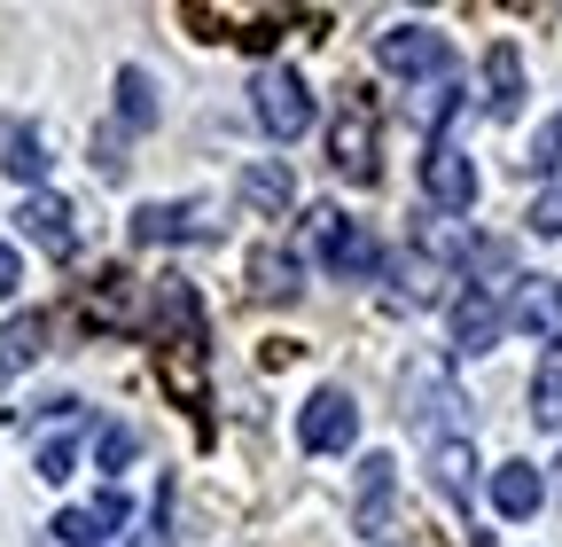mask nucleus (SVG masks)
<instances>
[{
    "label": "nucleus",
    "instance_id": "1",
    "mask_svg": "<svg viewBox=\"0 0 562 547\" xmlns=\"http://www.w3.org/2000/svg\"><path fill=\"white\" fill-rule=\"evenodd\" d=\"M305 250L336 274V282H368V274L383 266V250H375V235L360 227V220H344V212H305Z\"/></svg>",
    "mask_w": 562,
    "mask_h": 547
},
{
    "label": "nucleus",
    "instance_id": "2",
    "mask_svg": "<svg viewBox=\"0 0 562 547\" xmlns=\"http://www.w3.org/2000/svg\"><path fill=\"white\" fill-rule=\"evenodd\" d=\"M250 110H258V125L273 133V142H297V133L313 125V87L290 71V63H266L258 87H250Z\"/></svg>",
    "mask_w": 562,
    "mask_h": 547
},
{
    "label": "nucleus",
    "instance_id": "3",
    "mask_svg": "<svg viewBox=\"0 0 562 547\" xmlns=\"http://www.w3.org/2000/svg\"><path fill=\"white\" fill-rule=\"evenodd\" d=\"M375 63L391 79H446L453 71V40L430 32V24H391V32H375Z\"/></svg>",
    "mask_w": 562,
    "mask_h": 547
},
{
    "label": "nucleus",
    "instance_id": "4",
    "mask_svg": "<svg viewBox=\"0 0 562 547\" xmlns=\"http://www.w3.org/2000/svg\"><path fill=\"white\" fill-rule=\"evenodd\" d=\"M297 446L305 454H351L360 446V406H351V391H313L305 406H297Z\"/></svg>",
    "mask_w": 562,
    "mask_h": 547
},
{
    "label": "nucleus",
    "instance_id": "5",
    "mask_svg": "<svg viewBox=\"0 0 562 547\" xmlns=\"http://www.w3.org/2000/svg\"><path fill=\"white\" fill-rule=\"evenodd\" d=\"M501 328H508V313H501V298H492L484 282L453 290V313H446V345H453L461 360H484L492 345H501Z\"/></svg>",
    "mask_w": 562,
    "mask_h": 547
},
{
    "label": "nucleus",
    "instance_id": "6",
    "mask_svg": "<svg viewBox=\"0 0 562 547\" xmlns=\"http://www.w3.org/2000/svg\"><path fill=\"white\" fill-rule=\"evenodd\" d=\"M328 165L344 172V180H375L383 165H375V110H368V94H351L344 110H336V125H328Z\"/></svg>",
    "mask_w": 562,
    "mask_h": 547
},
{
    "label": "nucleus",
    "instance_id": "7",
    "mask_svg": "<svg viewBox=\"0 0 562 547\" xmlns=\"http://www.w3.org/2000/svg\"><path fill=\"white\" fill-rule=\"evenodd\" d=\"M422 196H430L446 220H461L469 203H476V165H469V157L446 142V133L430 142V157H422Z\"/></svg>",
    "mask_w": 562,
    "mask_h": 547
},
{
    "label": "nucleus",
    "instance_id": "8",
    "mask_svg": "<svg viewBox=\"0 0 562 547\" xmlns=\"http://www.w3.org/2000/svg\"><path fill=\"white\" fill-rule=\"evenodd\" d=\"M501 313H508V328L539 336V345H562V282H554V274H524Z\"/></svg>",
    "mask_w": 562,
    "mask_h": 547
},
{
    "label": "nucleus",
    "instance_id": "9",
    "mask_svg": "<svg viewBox=\"0 0 562 547\" xmlns=\"http://www.w3.org/2000/svg\"><path fill=\"white\" fill-rule=\"evenodd\" d=\"M16 235H24V243H40L47 258H70V250H79V212H70L55 188H40V196H24V203H16Z\"/></svg>",
    "mask_w": 562,
    "mask_h": 547
},
{
    "label": "nucleus",
    "instance_id": "10",
    "mask_svg": "<svg viewBox=\"0 0 562 547\" xmlns=\"http://www.w3.org/2000/svg\"><path fill=\"white\" fill-rule=\"evenodd\" d=\"M125 524H133V509H125V493L110 485V493H94V501H79V509L55 516V547H110Z\"/></svg>",
    "mask_w": 562,
    "mask_h": 547
},
{
    "label": "nucleus",
    "instance_id": "11",
    "mask_svg": "<svg viewBox=\"0 0 562 547\" xmlns=\"http://www.w3.org/2000/svg\"><path fill=\"white\" fill-rule=\"evenodd\" d=\"M211 220H203V203H140L133 212V243H203Z\"/></svg>",
    "mask_w": 562,
    "mask_h": 547
},
{
    "label": "nucleus",
    "instance_id": "12",
    "mask_svg": "<svg viewBox=\"0 0 562 547\" xmlns=\"http://www.w3.org/2000/svg\"><path fill=\"white\" fill-rule=\"evenodd\" d=\"M250 290H258L266 305H281V298H297V290H305V258H297V250H281V243L250 250Z\"/></svg>",
    "mask_w": 562,
    "mask_h": 547
},
{
    "label": "nucleus",
    "instance_id": "13",
    "mask_svg": "<svg viewBox=\"0 0 562 547\" xmlns=\"http://www.w3.org/2000/svg\"><path fill=\"white\" fill-rule=\"evenodd\" d=\"M539 501H547V485H539V469H531V461H501V469H492V509H501L508 524L539 516Z\"/></svg>",
    "mask_w": 562,
    "mask_h": 547
},
{
    "label": "nucleus",
    "instance_id": "14",
    "mask_svg": "<svg viewBox=\"0 0 562 547\" xmlns=\"http://www.w3.org/2000/svg\"><path fill=\"white\" fill-rule=\"evenodd\" d=\"M484 110H492V118H516V110H524V55H516L508 40L484 55Z\"/></svg>",
    "mask_w": 562,
    "mask_h": 547
},
{
    "label": "nucleus",
    "instance_id": "15",
    "mask_svg": "<svg viewBox=\"0 0 562 547\" xmlns=\"http://www.w3.org/2000/svg\"><path fill=\"white\" fill-rule=\"evenodd\" d=\"M235 188H243V203H250V212H266V220L297 203V180H290V165H281V157H258V165H250Z\"/></svg>",
    "mask_w": 562,
    "mask_h": 547
},
{
    "label": "nucleus",
    "instance_id": "16",
    "mask_svg": "<svg viewBox=\"0 0 562 547\" xmlns=\"http://www.w3.org/2000/svg\"><path fill=\"white\" fill-rule=\"evenodd\" d=\"M406 399H414V406H406V415H414L422 431H430L438 415L453 423V406H461V391L446 383V368H414V376H406Z\"/></svg>",
    "mask_w": 562,
    "mask_h": 547
},
{
    "label": "nucleus",
    "instance_id": "17",
    "mask_svg": "<svg viewBox=\"0 0 562 547\" xmlns=\"http://www.w3.org/2000/svg\"><path fill=\"white\" fill-rule=\"evenodd\" d=\"M391 493H398V469H391V454H368V461H360V532H383Z\"/></svg>",
    "mask_w": 562,
    "mask_h": 547
},
{
    "label": "nucleus",
    "instance_id": "18",
    "mask_svg": "<svg viewBox=\"0 0 562 547\" xmlns=\"http://www.w3.org/2000/svg\"><path fill=\"white\" fill-rule=\"evenodd\" d=\"M469 469H476L469 438H430V477H438V493H446L453 509H469Z\"/></svg>",
    "mask_w": 562,
    "mask_h": 547
},
{
    "label": "nucleus",
    "instance_id": "19",
    "mask_svg": "<svg viewBox=\"0 0 562 547\" xmlns=\"http://www.w3.org/2000/svg\"><path fill=\"white\" fill-rule=\"evenodd\" d=\"M0 165H9V180H24V188L40 196V180H47V165H55V157H47V133H40V125H16Z\"/></svg>",
    "mask_w": 562,
    "mask_h": 547
},
{
    "label": "nucleus",
    "instance_id": "20",
    "mask_svg": "<svg viewBox=\"0 0 562 547\" xmlns=\"http://www.w3.org/2000/svg\"><path fill=\"white\" fill-rule=\"evenodd\" d=\"M40 353H47V313H16L0 328V368H32Z\"/></svg>",
    "mask_w": 562,
    "mask_h": 547
},
{
    "label": "nucleus",
    "instance_id": "21",
    "mask_svg": "<svg viewBox=\"0 0 562 547\" xmlns=\"http://www.w3.org/2000/svg\"><path fill=\"white\" fill-rule=\"evenodd\" d=\"M391 274H398V305H430V298H438V282H446V266H438L430 250H406Z\"/></svg>",
    "mask_w": 562,
    "mask_h": 547
},
{
    "label": "nucleus",
    "instance_id": "22",
    "mask_svg": "<svg viewBox=\"0 0 562 547\" xmlns=\"http://www.w3.org/2000/svg\"><path fill=\"white\" fill-rule=\"evenodd\" d=\"M117 118H125L133 133L157 125V87H149V71H117Z\"/></svg>",
    "mask_w": 562,
    "mask_h": 547
},
{
    "label": "nucleus",
    "instance_id": "23",
    "mask_svg": "<svg viewBox=\"0 0 562 547\" xmlns=\"http://www.w3.org/2000/svg\"><path fill=\"white\" fill-rule=\"evenodd\" d=\"M32 469L47 477V485H63V477L79 469V438H70V423H55V431H47V438L32 446Z\"/></svg>",
    "mask_w": 562,
    "mask_h": 547
},
{
    "label": "nucleus",
    "instance_id": "24",
    "mask_svg": "<svg viewBox=\"0 0 562 547\" xmlns=\"http://www.w3.org/2000/svg\"><path fill=\"white\" fill-rule=\"evenodd\" d=\"M531 423L539 431H562V360H547L531 376Z\"/></svg>",
    "mask_w": 562,
    "mask_h": 547
},
{
    "label": "nucleus",
    "instance_id": "25",
    "mask_svg": "<svg viewBox=\"0 0 562 547\" xmlns=\"http://www.w3.org/2000/svg\"><path fill=\"white\" fill-rule=\"evenodd\" d=\"M133 446H140V438H133V423H102V431H94V469H102V477H117V469L133 461Z\"/></svg>",
    "mask_w": 562,
    "mask_h": 547
},
{
    "label": "nucleus",
    "instance_id": "26",
    "mask_svg": "<svg viewBox=\"0 0 562 547\" xmlns=\"http://www.w3.org/2000/svg\"><path fill=\"white\" fill-rule=\"evenodd\" d=\"M554 165H562V110L531 133V149H524V172H554Z\"/></svg>",
    "mask_w": 562,
    "mask_h": 547
},
{
    "label": "nucleus",
    "instance_id": "27",
    "mask_svg": "<svg viewBox=\"0 0 562 547\" xmlns=\"http://www.w3.org/2000/svg\"><path fill=\"white\" fill-rule=\"evenodd\" d=\"M531 235H562V188H547V196L531 203Z\"/></svg>",
    "mask_w": 562,
    "mask_h": 547
},
{
    "label": "nucleus",
    "instance_id": "28",
    "mask_svg": "<svg viewBox=\"0 0 562 547\" xmlns=\"http://www.w3.org/2000/svg\"><path fill=\"white\" fill-rule=\"evenodd\" d=\"M16 282H24V258H16V243H9V235H0V305L16 298Z\"/></svg>",
    "mask_w": 562,
    "mask_h": 547
},
{
    "label": "nucleus",
    "instance_id": "29",
    "mask_svg": "<svg viewBox=\"0 0 562 547\" xmlns=\"http://www.w3.org/2000/svg\"><path fill=\"white\" fill-rule=\"evenodd\" d=\"M0 383H9V368H0Z\"/></svg>",
    "mask_w": 562,
    "mask_h": 547
},
{
    "label": "nucleus",
    "instance_id": "30",
    "mask_svg": "<svg viewBox=\"0 0 562 547\" xmlns=\"http://www.w3.org/2000/svg\"><path fill=\"white\" fill-rule=\"evenodd\" d=\"M554 469H562V461H554Z\"/></svg>",
    "mask_w": 562,
    "mask_h": 547
}]
</instances>
